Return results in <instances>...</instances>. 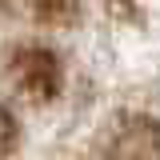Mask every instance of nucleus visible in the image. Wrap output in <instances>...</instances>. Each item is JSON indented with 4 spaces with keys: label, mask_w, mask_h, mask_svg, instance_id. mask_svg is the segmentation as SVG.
<instances>
[{
    "label": "nucleus",
    "mask_w": 160,
    "mask_h": 160,
    "mask_svg": "<svg viewBox=\"0 0 160 160\" xmlns=\"http://www.w3.org/2000/svg\"><path fill=\"white\" fill-rule=\"evenodd\" d=\"M12 76H16V88L28 100H36V104H44V100H52L60 92V64L48 48H24V52H16Z\"/></svg>",
    "instance_id": "1"
},
{
    "label": "nucleus",
    "mask_w": 160,
    "mask_h": 160,
    "mask_svg": "<svg viewBox=\"0 0 160 160\" xmlns=\"http://www.w3.org/2000/svg\"><path fill=\"white\" fill-rule=\"evenodd\" d=\"M16 144H20V124H16V116L0 104V160L12 156V152H16Z\"/></svg>",
    "instance_id": "4"
},
{
    "label": "nucleus",
    "mask_w": 160,
    "mask_h": 160,
    "mask_svg": "<svg viewBox=\"0 0 160 160\" xmlns=\"http://www.w3.org/2000/svg\"><path fill=\"white\" fill-rule=\"evenodd\" d=\"M28 8L44 24H68V20L76 16V0H28Z\"/></svg>",
    "instance_id": "3"
},
{
    "label": "nucleus",
    "mask_w": 160,
    "mask_h": 160,
    "mask_svg": "<svg viewBox=\"0 0 160 160\" xmlns=\"http://www.w3.org/2000/svg\"><path fill=\"white\" fill-rule=\"evenodd\" d=\"M108 160H160V128L148 120L124 124L108 148Z\"/></svg>",
    "instance_id": "2"
}]
</instances>
